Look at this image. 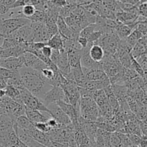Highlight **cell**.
Wrapping results in <instances>:
<instances>
[{"label":"cell","mask_w":147,"mask_h":147,"mask_svg":"<svg viewBox=\"0 0 147 147\" xmlns=\"http://www.w3.org/2000/svg\"><path fill=\"white\" fill-rule=\"evenodd\" d=\"M36 11L35 7L32 4H26L24 7H22L21 11L24 17L28 19L29 17H32Z\"/></svg>","instance_id":"obj_31"},{"label":"cell","mask_w":147,"mask_h":147,"mask_svg":"<svg viewBox=\"0 0 147 147\" xmlns=\"http://www.w3.org/2000/svg\"><path fill=\"white\" fill-rule=\"evenodd\" d=\"M90 57L96 63H101L104 58L105 53L103 47L97 44H93L89 50Z\"/></svg>","instance_id":"obj_19"},{"label":"cell","mask_w":147,"mask_h":147,"mask_svg":"<svg viewBox=\"0 0 147 147\" xmlns=\"http://www.w3.org/2000/svg\"><path fill=\"white\" fill-rule=\"evenodd\" d=\"M4 90H5V96H8L9 98L18 102V103H23L21 100L20 91L18 88L12 86H7Z\"/></svg>","instance_id":"obj_24"},{"label":"cell","mask_w":147,"mask_h":147,"mask_svg":"<svg viewBox=\"0 0 147 147\" xmlns=\"http://www.w3.org/2000/svg\"><path fill=\"white\" fill-rule=\"evenodd\" d=\"M68 57L69 64L70 69L80 68V57H81V50L77 48H70L66 50Z\"/></svg>","instance_id":"obj_17"},{"label":"cell","mask_w":147,"mask_h":147,"mask_svg":"<svg viewBox=\"0 0 147 147\" xmlns=\"http://www.w3.org/2000/svg\"><path fill=\"white\" fill-rule=\"evenodd\" d=\"M132 31H133V30L129 26L120 22L116 28L115 29L114 33L120 40H124L131 33Z\"/></svg>","instance_id":"obj_23"},{"label":"cell","mask_w":147,"mask_h":147,"mask_svg":"<svg viewBox=\"0 0 147 147\" xmlns=\"http://www.w3.org/2000/svg\"><path fill=\"white\" fill-rule=\"evenodd\" d=\"M42 101L46 106L51 103H56L57 102L63 101L68 103L66 98L64 91L60 87H53L50 90L46 92L41 98Z\"/></svg>","instance_id":"obj_7"},{"label":"cell","mask_w":147,"mask_h":147,"mask_svg":"<svg viewBox=\"0 0 147 147\" xmlns=\"http://www.w3.org/2000/svg\"><path fill=\"white\" fill-rule=\"evenodd\" d=\"M54 147H69L67 142H53Z\"/></svg>","instance_id":"obj_48"},{"label":"cell","mask_w":147,"mask_h":147,"mask_svg":"<svg viewBox=\"0 0 147 147\" xmlns=\"http://www.w3.org/2000/svg\"><path fill=\"white\" fill-rule=\"evenodd\" d=\"M19 73L24 88L40 99L53 88L40 71L28 67H23L19 70Z\"/></svg>","instance_id":"obj_1"},{"label":"cell","mask_w":147,"mask_h":147,"mask_svg":"<svg viewBox=\"0 0 147 147\" xmlns=\"http://www.w3.org/2000/svg\"><path fill=\"white\" fill-rule=\"evenodd\" d=\"M65 37H63L60 33H57L56 34L53 35L48 42L47 45L50 46L53 50H64V40Z\"/></svg>","instance_id":"obj_20"},{"label":"cell","mask_w":147,"mask_h":147,"mask_svg":"<svg viewBox=\"0 0 147 147\" xmlns=\"http://www.w3.org/2000/svg\"><path fill=\"white\" fill-rule=\"evenodd\" d=\"M110 132L98 129L95 136V142L97 147H111Z\"/></svg>","instance_id":"obj_18"},{"label":"cell","mask_w":147,"mask_h":147,"mask_svg":"<svg viewBox=\"0 0 147 147\" xmlns=\"http://www.w3.org/2000/svg\"><path fill=\"white\" fill-rule=\"evenodd\" d=\"M34 126H35V128L37 130H39L41 132H43V133H47V132H49L51 130V129L49 127L48 125L47 124V123H35V124H34Z\"/></svg>","instance_id":"obj_39"},{"label":"cell","mask_w":147,"mask_h":147,"mask_svg":"<svg viewBox=\"0 0 147 147\" xmlns=\"http://www.w3.org/2000/svg\"><path fill=\"white\" fill-rule=\"evenodd\" d=\"M129 69H131V70H134L135 72L138 73L140 76H142L144 73V71L143 70L142 67H141V65H139V63L136 61V60H135L134 58H132L131 63V65Z\"/></svg>","instance_id":"obj_34"},{"label":"cell","mask_w":147,"mask_h":147,"mask_svg":"<svg viewBox=\"0 0 147 147\" xmlns=\"http://www.w3.org/2000/svg\"><path fill=\"white\" fill-rule=\"evenodd\" d=\"M143 34H142L139 30L134 29V30L131 32V33L125 40H126V41L133 47L143 37Z\"/></svg>","instance_id":"obj_27"},{"label":"cell","mask_w":147,"mask_h":147,"mask_svg":"<svg viewBox=\"0 0 147 147\" xmlns=\"http://www.w3.org/2000/svg\"><path fill=\"white\" fill-rule=\"evenodd\" d=\"M24 5H26V1L25 0H16L11 6L9 7V9H17V8H20V7H24Z\"/></svg>","instance_id":"obj_41"},{"label":"cell","mask_w":147,"mask_h":147,"mask_svg":"<svg viewBox=\"0 0 147 147\" xmlns=\"http://www.w3.org/2000/svg\"><path fill=\"white\" fill-rule=\"evenodd\" d=\"M120 39L114 32L104 34L100 39L93 44L101 46L104 50L105 55H116Z\"/></svg>","instance_id":"obj_5"},{"label":"cell","mask_w":147,"mask_h":147,"mask_svg":"<svg viewBox=\"0 0 147 147\" xmlns=\"http://www.w3.org/2000/svg\"><path fill=\"white\" fill-rule=\"evenodd\" d=\"M0 67L12 71H19L24 67V55L19 57H8L0 60Z\"/></svg>","instance_id":"obj_10"},{"label":"cell","mask_w":147,"mask_h":147,"mask_svg":"<svg viewBox=\"0 0 147 147\" xmlns=\"http://www.w3.org/2000/svg\"><path fill=\"white\" fill-rule=\"evenodd\" d=\"M31 24L30 20L25 17H11L0 18V33L5 38L11 33L17 31L24 26Z\"/></svg>","instance_id":"obj_3"},{"label":"cell","mask_w":147,"mask_h":147,"mask_svg":"<svg viewBox=\"0 0 147 147\" xmlns=\"http://www.w3.org/2000/svg\"><path fill=\"white\" fill-rule=\"evenodd\" d=\"M127 147H138V146H136V145H134V144H131L129 145V146H128Z\"/></svg>","instance_id":"obj_51"},{"label":"cell","mask_w":147,"mask_h":147,"mask_svg":"<svg viewBox=\"0 0 147 147\" xmlns=\"http://www.w3.org/2000/svg\"><path fill=\"white\" fill-rule=\"evenodd\" d=\"M117 1L123 3V4H131L133 6H138L140 4V0H117Z\"/></svg>","instance_id":"obj_46"},{"label":"cell","mask_w":147,"mask_h":147,"mask_svg":"<svg viewBox=\"0 0 147 147\" xmlns=\"http://www.w3.org/2000/svg\"><path fill=\"white\" fill-rule=\"evenodd\" d=\"M128 136H129L131 142L133 144L136 145V146H139L141 141V137H139V136H137V135L136 134H128Z\"/></svg>","instance_id":"obj_42"},{"label":"cell","mask_w":147,"mask_h":147,"mask_svg":"<svg viewBox=\"0 0 147 147\" xmlns=\"http://www.w3.org/2000/svg\"><path fill=\"white\" fill-rule=\"evenodd\" d=\"M24 67H28L41 72L43 69L49 67L36 55L30 53H24Z\"/></svg>","instance_id":"obj_11"},{"label":"cell","mask_w":147,"mask_h":147,"mask_svg":"<svg viewBox=\"0 0 147 147\" xmlns=\"http://www.w3.org/2000/svg\"><path fill=\"white\" fill-rule=\"evenodd\" d=\"M82 70L84 74V80L88 81H98L103 80L108 78V76L103 71V69H86L82 67Z\"/></svg>","instance_id":"obj_14"},{"label":"cell","mask_w":147,"mask_h":147,"mask_svg":"<svg viewBox=\"0 0 147 147\" xmlns=\"http://www.w3.org/2000/svg\"><path fill=\"white\" fill-rule=\"evenodd\" d=\"M46 123H47V124L48 125V126L51 129H59V128L64 127V126H63L62 125H60V123H59L55 119H53V117L50 118Z\"/></svg>","instance_id":"obj_37"},{"label":"cell","mask_w":147,"mask_h":147,"mask_svg":"<svg viewBox=\"0 0 147 147\" xmlns=\"http://www.w3.org/2000/svg\"><path fill=\"white\" fill-rule=\"evenodd\" d=\"M98 106L93 98H82L80 102V116L84 120L90 122H96L99 116Z\"/></svg>","instance_id":"obj_2"},{"label":"cell","mask_w":147,"mask_h":147,"mask_svg":"<svg viewBox=\"0 0 147 147\" xmlns=\"http://www.w3.org/2000/svg\"><path fill=\"white\" fill-rule=\"evenodd\" d=\"M93 43L88 42L87 47L81 49V57H80V64L81 67L86 69H103V65L101 63H96L90 57L89 54V50L92 46Z\"/></svg>","instance_id":"obj_9"},{"label":"cell","mask_w":147,"mask_h":147,"mask_svg":"<svg viewBox=\"0 0 147 147\" xmlns=\"http://www.w3.org/2000/svg\"><path fill=\"white\" fill-rule=\"evenodd\" d=\"M57 29H58V32L63 36V37L65 38H70L72 36L73 33H72L71 30H70L67 24H66L64 18L59 16L57 20Z\"/></svg>","instance_id":"obj_22"},{"label":"cell","mask_w":147,"mask_h":147,"mask_svg":"<svg viewBox=\"0 0 147 147\" xmlns=\"http://www.w3.org/2000/svg\"><path fill=\"white\" fill-rule=\"evenodd\" d=\"M110 85V80L108 78L103 80H98V81H88V80H84L78 85V86L83 88L88 89V90H103Z\"/></svg>","instance_id":"obj_15"},{"label":"cell","mask_w":147,"mask_h":147,"mask_svg":"<svg viewBox=\"0 0 147 147\" xmlns=\"http://www.w3.org/2000/svg\"><path fill=\"white\" fill-rule=\"evenodd\" d=\"M0 18H1V16H0Z\"/></svg>","instance_id":"obj_53"},{"label":"cell","mask_w":147,"mask_h":147,"mask_svg":"<svg viewBox=\"0 0 147 147\" xmlns=\"http://www.w3.org/2000/svg\"><path fill=\"white\" fill-rule=\"evenodd\" d=\"M50 2L55 6V7H57V8H63V7H65L68 3H67V0H51Z\"/></svg>","instance_id":"obj_40"},{"label":"cell","mask_w":147,"mask_h":147,"mask_svg":"<svg viewBox=\"0 0 147 147\" xmlns=\"http://www.w3.org/2000/svg\"><path fill=\"white\" fill-rule=\"evenodd\" d=\"M111 147H124L122 144L121 139L119 136V132H113L111 134L110 138Z\"/></svg>","instance_id":"obj_30"},{"label":"cell","mask_w":147,"mask_h":147,"mask_svg":"<svg viewBox=\"0 0 147 147\" xmlns=\"http://www.w3.org/2000/svg\"><path fill=\"white\" fill-rule=\"evenodd\" d=\"M55 65L59 71L64 76H67L70 72V66L69 64L68 57H67V52L65 50H62L60 51V55H59Z\"/></svg>","instance_id":"obj_16"},{"label":"cell","mask_w":147,"mask_h":147,"mask_svg":"<svg viewBox=\"0 0 147 147\" xmlns=\"http://www.w3.org/2000/svg\"><path fill=\"white\" fill-rule=\"evenodd\" d=\"M0 147H4V146H2V145H1V144H0Z\"/></svg>","instance_id":"obj_52"},{"label":"cell","mask_w":147,"mask_h":147,"mask_svg":"<svg viewBox=\"0 0 147 147\" xmlns=\"http://www.w3.org/2000/svg\"><path fill=\"white\" fill-rule=\"evenodd\" d=\"M111 87L113 93L117 98L119 103L126 100V97L128 96V93H129V90L126 86L113 84L111 85Z\"/></svg>","instance_id":"obj_21"},{"label":"cell","mask_w":147,"mask_h":147,"mask_svg":"<svg viewBox=\"0 0 147 147\" xmlns=\"http://www.w3.org/2000/svg\"><path fill=\"white\" fill-rule=\"evenodd\" d=\"M25 116L29 119V120L32 123H46L50 118L52 116L49 113H42L37 110L27 109L25 107Z\"/></svg>","instance_id":"obj_13"},{"label":"cell","mask_w":147,"mask_h":147,"mask_svg":"<svg viewBox=\"0 0 147 147\" xmlns=\"http://www.w3.org/2000/svg\"><path fill=\"white\" fill-rule=\"evenodd\" d=\"M19 90L20 91V96H21L22 101L23 104L24 105L26 108L32 109V110L39 111L42 113H49L50 115V111L48 110L47 106L44 104V103L42 101L41 99L32 94L24 87L21 89H19Z\"/></svg>","instance_id":"obj_4"},{"label":"cell","mask_w":147,"mask_h":147,"mask_svg":"<svg viewBox=\"0 0 147 147\" xmlns=\"http://www.w3.org/2000/svg\"><path fill=\"white\" fill-rule=\"evenodd\" d=\"M28 20L31 22H44L45 20V14L42 11L36 10L34 14L32 17H29Z\"/></svg>","instance_id":"obj_33"},{"label":"cell","mask_w":147,"mask_h":147,"mask_svg":"<svg viewBox=\"0 0 147 147\" xmlns=\"http://www.w3.org/2000/svg\"><path fill=\"white\" fill-rule=\"evenodd\" d=\"M78 43L81 47V48L83 49L87 47L88 44V40L86 38H84V37L79 36L78 38Z\"/></svg>","instance_id":"obj_45"},{"label":"cell","mask_w":147,"mask_h":147,"mask_svg":"<svg viewBox=\"0 0 147 147\" xmlns=\"http://www.w3.org/2000/svg\"><path fill=\"white\" fill-rule=\"evenodd\" d=\"M147 53V49L146 47L140 41L138 42L136 45L133 47L131 51V54L132 57L137 60L138 58L141 57V56L144 55Z\"/></svg>","instance_id":"obj_25"},{"label":"cell","mask_w":147,"mask_h":147,"mask_svg":"<svg viewBox=\"0 0 147 147\" xmlns=\"http://www.w3.org/2000/svg\"><path fill=\"white\" fill-rule=\"evenodd\" d=\"M41 73L49 82L50 80H51L53 78H54L55 72L54 70H52L51 68H50V67H46V68L43 69V70H42Z\"/></svg>","instance_id":"obj_35"},{"label":"cell","mask_w":147,"mask_h":147,"mask_svg":"<svg viewBox=\"0 0 147 147\" xmlns=\"http://www.w3.org/2000/svg\"><path fill=\"white\" fill-rule=\"evenodd\" d=\"M9 11V9L6 6L3 5V4H0V16L3 15V14H7V12Z\"/></svg>","instance_id":"obj_47"},{"label":"cell","mask_w":147,"mask_h":147,"mask_svg":"<svg viewBox=\"0 0 147 147\" xmlns=\"http://www.w3.org/2000/svg\"><path fill=\"white\" fill-rule=\"evenodd\" d=\"M47 108L50 111L52 117L55 119L60 125L65 127L72 123L68 116L63 112V111L59 107L57 103H51L48 105Z\"/></svg>","instance_id":"obj_8"},{"label":"cell","mask_w":147,"mask_h":147,"mask_svg":"<svg viewBox=\"0 0 147 147\" xmlns=\"http://www.w3.org/2000/svg\"><path fill=\"white\" fill-rule=\"evenodd\" d=\"M138 9H139V15L142 17L147 18V2L140 3L138 5Z\"/></svg>","instance_id":"obj_38"},{"label":"cell","mask_w":147,"mask_h":147,"mask_svg":"<svg viewBox=\"0 0 147 147\" xmlns=\"http://www.w3.org/2000/svg\"><path fill=\"white\" fill-rule=\"evenodd\" d=\"M41 52L45 57H47V58H50V56H51L52 55V52H53V49H52L50 46L46 45L42 49Z\"/></svg>","instance_id":"obj_43"},{"label":"cell","mask_w":147,"mask_h":147,"mask_svg":"<svg viewBox=\"0 0 147 147\" xmlns=\"http://www.w3.org/2000/svg\"><path fill=\"white\" fill-rule=\"evenodd\" d=\"M59 55H60V50H53V52H52V55L50 56V60L51 61L54 63L55 65L56 64V62H57V58L59 57Z\"/></svg>","instance_id":"obj_44"},{"label":"cell","mask_w":147,"mask_h":147,"mask_svg":"<svg viewBox=\"0 0 147 147\" xmlns=\"http://www.w3.org/2000/svg\"><path fill=\"white\" fill-rule=\"evenodd\" d=\"M94 91L95 90H88V89L79 87V92H80V98H93Z\"/></svg>","instance_id":"obj_36"},{"label":"cell","mask_w":147,"mask_h":147,"mask_svg":"<svg viewBox=\"0 0 147 147\" xmlns=\"http://www.w3.org/2000/svg\"><path fill=\"white\" fill-rule=\"evenodd\" d=\"M96 24H90L89 25H88L87 27H86L85 28H83V30L80 31V34H79V36L80 37H83L84 38H86L88 40V37H90V34L95 31L96 30Z\"/></svg>","instance_id":"obj_32"},{"label":"cell","mask_w":147,"mask_h":147,"mask_svg":"<svg viewBox=\"0 0 147 147\" xmlns=\"http://www.w3.org/2000/svg\"><path fill=\"white\" fill-rule=\"evenodd\" d=\"M5 96V90L4 89H0V98Z\"/></svg>","instance_id":"obj_50"},{"label":"cell","mask_w":147,"mask_h":147,"mask_svg":"<svg viewBox=\"0 0 147 147\" xmlns=\"http://www.w3.org/2000/svg\"><path fill=\"white\" fill-rule=\"evenodd\" d=\"M77 4H67L65 7L60 9V12H59V16L62 17L63 18L70 17L71 15L72 12L74 10V9L77 7Z\"/></svg>","instance_id":"obj_28"},{"label":"cell","mask_w":147,"mask_h":147,"mask_svg":"<svg viewBox=\"0 0 147 147\" xmlns=\"http://www.w3.org/2000/svg\"><path fill=\"white\" fill-rule=\"evenodd\" d=\"M19 74V71H12L0 67V78L4 80L6 82L8 79L12 78Z\"/></svg>","instance_id":"obj_29"},{"label":"cell","mask_w":147,"mask_h":147,"mask_svg":"<svg viewBox=\"0 0 147 147\" xmlns=\"http://www.w3.org/2000/svg\"><path fill=\"white\" fill-rule=\"evenodd\" d=\"M15 123L18 127L24 131L29 130V129H31L32 128L34 127V123H32L25 115H23V116L17 118Z\"/></svg>","instance_id":"obj_26"},{"label":"cell","mask_w":147,"mask_h":147,"mask_svg":"<svg viewBox=\"0 0 147 147\" xmlns=\"http://www.w3.org/2000/svg\"><path fill=\"white\" fill-rule=\"evenodd\" d=\"M24 131L29 136H31L34 140H35L38 143L41 144L42 145H44V146L47 147H54L53 145V142L50 141V138L47 136V134L40 131L36 129L35 126L32 128L31 129Z\"/></svg>","instance_id":"obj_12"},{"label":"cell","mask_w":147,"mask_h":147,"mask_svg":"<svg viewBox=\"0 0 147 147\" xmlns=\"http://www.w3.org/2000/svg\"><path fill=\"white\" fill-rule=\"evenodd\" d=\"M7 86V82L4 80H2V79L0 78V89H5Z\"/></svg>","instance_id":"obj_49"},{"label":"cell","mask_w":147,"mask_h":147,"mask_svg":"<svg viewBox=\"0 0 147 147\" xmlns=\"http://www.w3.org/2000/svg\"><path fill=\"white\" fill-rule=\"evenodd\" d=\"M65 94L67 102L73 105L76 109L80 111V95L79 92V86L75 82L68 81L65 84L60 86Z\"/></svg>","instance_id":"obj_6"}]
</instances>
